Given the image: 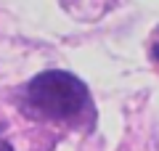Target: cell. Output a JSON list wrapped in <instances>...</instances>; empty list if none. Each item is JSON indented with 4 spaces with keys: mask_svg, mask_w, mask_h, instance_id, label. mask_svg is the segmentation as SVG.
Wrapping results in <instances>:
<instances>
[{
    "mask_svg": "<svg viewBox=\"0 0 159 151\" xmlns=\"http://www.w3.org/2000/svg\"><path fill=\"white\" fill-rule=\"evenodd\" d=\"M148 56H151V61L159 66V27L154 29V34H151V43H148Z\"/></svg>",
    "mask_w": 159,
    "mask_h": 151,
    "instance_id": "obj_2",
    "label": "cell"
},
{
    "mask_svg": "<svg viewBox=\"0 0 159 151\" xmlns=\"http://www.w3.org/2000/svg\"><path fill=\"white\" fill-rule=\"evenodd\" d=\"M0 151H13V149H11V143H3L0 140Z\"/></svg>",
    "mask_w": 159,
    "mask_h": 151,
    "instance_id": "obj_3",
    "label": "cell"
},
{
    "mask_svg": "<svg viewBox=\"0 0 159 151\" xmlns=\"http://www.w3.org/2000/svg\"><path fill=\"white\" fill-rule=\"evenodd\" d=\"M27 103L48 119H77L90 106L88 85L61 69L43 72L27 85Z\"/></svg>",
    "mask_w": 159,
    "mask_h": 151,
    "instance_id": "obj_1",
    "label": "cell"
}]
</instances>
